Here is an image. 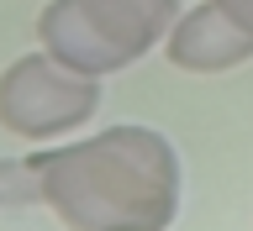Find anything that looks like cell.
Here are the masks:
<instances>
[{
  "label": "cell",
  "instance_id": "obj_6",
  "mask_svg": "<svg viewBox=\"0 0 253 231\" xmlns=\"http://www.w3.org/2000/svg\"><path fill=\"white\" fill-rule=\"evenodd\" d=\"M216 5H221L227 16H232V21H237L243 32H248V37H253V0H216Z\"/></svg>",
  "mask_w": 253,
  "mask_h": 231
},
{
  "label": "cell",
  "instance_id": "obj_1",
  "mask_svg": "<svg viewBox=\"0 0 253 231\" xmlns=\"http://www.w3.org/2000/svg\"><path fill=\"white\" fill-rule=\"evenodd\" d=\"M42 205L63 226L158 231L179 216V158L153 126H106L37 153Z\"/></svg>",
  "mask_w": 253,
  "mask_h": 231
},
{
  "label": "cell",
  "instance_id": "obj_2",
  "mask_svg": "<svg viewBox=\"0 0 253 231\" xmlns=\"http://www.w3.org/2000/svg\"><path fill=\"white\" fill-rule=\"evenodd\" d=\"M179 21V0H47L37 37L79 74H122Z\"/></svg>",
  "mask_w": 253,
  "mask_h": 231
},
{
  "label": "cell",
  "instance_id": "obj_4",
  "mask_svg": "<svg viewBox=\"0 0 253 231\" xmlns=\"http://www.w3.org/2000/svg\"><path fill=\"white\" fill-rule=\"evenodd\" d=\"M248 58H253V37L216 0H206L195 11H179V21L169 27V63L185 68V74H227Z\"/></svg>",
  "mask_w": 253,
  "mask_h": 231
},
{
  "label": "cell",
  "instance_id": "obj_5",
  "mask_svg": "<svg viewBox=\"0 0 253 231\" xmlns=\"http://www.w3.org/2000/svg\"><path fill=\"white\" fill-rule=\"evenodd\" d=\"M21 205H42L37 153L32 158H0V210H21Z\"/></svg>",
  "mask_w": 253,
  "mask_h": 231
},
{
  "label": "cell",
  "instance_id": "obj_3",
  "mask_svg": "<svg viewBox=\"0 0 253 231\" xmlns=\"http://www.w3.org/2000/svg\"><path fill=\"white\" fill-rule=\"evenodd\" d=\"M100 110V79L79 74L53 53H27L0 74V126L21 142L69 137Z\"/></svg>",
  "mask_w": 253,
  "mask_h": 231
}]
</instances>
